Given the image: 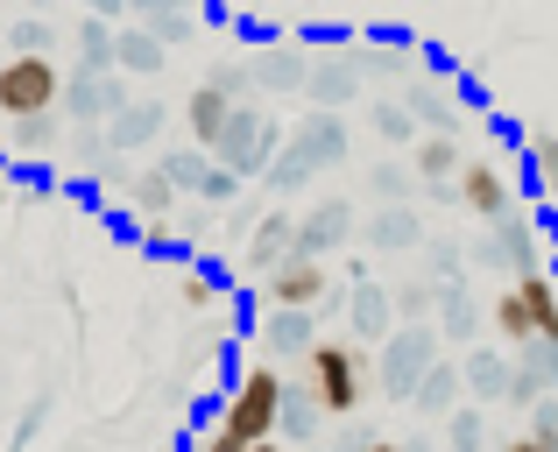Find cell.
Instances as JSON below:
<instances>
[{
	"label": "cell",
	"instance_id": "8992f818",
	"mask_svg": "<svg viewBox=\"0 0 558 452\" xmlns=\"http://www.w3.org/2000/svg\"><path fill=\"white\" fill-rule=\"evenodd\" d=\"M128 107H135L128 71H71L64 78V121L71 127H113Z\"/></svg>",
	"mask_w": 558,
	"mask_h": 452
},
{
	"label": "cell",
	"instance_id": "f546056e",
	"mask_svg": "<svg viewBox=\"0 0 558 452\" xmlns=\"http://www.w3.org/2000/svg\"><path fill=\"white\" fill-rule=\"evenodd\" d=\"M64 163L78 170V178H107V170L121 163V149H113V135H107V127H71Z\"/></svg>",
	"mask_w": 558,
	"mask_h": 452
},
{
	"label": "cell",
	"instance_id": "4fadbf2b",
	"mask_svg": "<svg viewBox=\"0 0 558 452\" xmlns=\"http://www.w3.org/2000/svg\"><path fill=\"white\" fill-rule=\"evenodd\" d=\"M312 42H269V50H255V85L262 93H312Z\"/></svg>",
	"mask_w": 558,
	"mask_h": 452
},
{
	"label": "cell",
	"instance_id": "277c9868",
	"mask_svg": "<svg viewBox=\"0 0 558 452\" xmlns=\"http://www.w3.org/2000/svg\"><path fill=\"white\" fill-rule=\"evenodd\" d=\"M446 361V340H438V326H403L389 346L375 354V389L389 403H417V389H424V375Z\"/></svg>",
	"mask_w": 558,
	"mask_h": 452
},
{
	"label": "cell",
	"instance_id": "8d00e7d4",
	"mask_svg": "<svg viewBox=\"0 0 558 452\" xmlns=\"http://www.w3.org/2000/svg\"><path fill=\"white\" fill-rule=\"evenodd\" d=\"M156 170H163L184 198H198V184L213 178V156H205V149H163V156H156Z\"/></svg>",
	"mask_w": 558,
	"mask_h": 452
},
{
	"label": "cell",
	"instance_id": "2e32d148",
	"mask_svg": "<svg viewBox=\"0 0 558 452\" xmlns=\"http://www.w3.org/2000/svg\"><path fill=\"white\" fill-rule=\"evenodd\" d=\"M255 340L269 346L276 361H312V346H318V311H262Z\"/></svg>",
	"mask_w": 558,
	"mask_h": 452
},
{
	"label": "cell",
	"instance_id": "60d3db41",
	"mask_svg": "<svg viewBox=\"0 0 558 452\" xmlns=\"http://www.w3.org/2000/svg\"><path fill=\"white\" fill-rule=\"evenodd\" d=\"M531 178L545 192V206L558 212V135H531Z\"/></svg>",
	"mask_w": 558,
	"mask_h": 452
},
{
	"label": "cell",
	"instance_id": "8fae6325",
	"mask_svg": "<svg viewBox=\"0 0 558 452\" xmlns=\"http://www.w3.org/2000/svg\"><path fill=\"white\" fill-rule=\"evenodd\" d=\"M460 212H474V220H488V227H502L509 212H517V192H509V170L502 163H466L460 170Z\"/></svg>",
	"mask_w": 558,
	"mask_h": 452
},
{
	"label": "cell",
	"instance_id": "d4e9b609",
	"mask_svg": "<svg viewBox=\"0 0 558 452\" xmlns=\"http://www.w3.org/2000/svg\"><path fill=\"white\" fill-rule=\"evenodd\" d=\"M64 142H71V121H64V113L8 121V149H14V156H57V163H64Z\"/></svg>",
	"mask_w": 558,
	"mask_h": 452
},
{
	"label": "cell",
	"instance_id": "f35d334b",
	"mask_svg": "<svg viewBox=\"0 0 558 452\" xmlns=\"http://www.w3.org/2000/svg\"><path fill=\"white\" fill-rule=\"evenodd\" d=\"M446 452H488V417H481V403H466L460 417H446Z\"/></svg>",
	"mask_w": 558,
	"mask_h": 452
},
{
	"label": "cell",
	"instance_id": "6da1fadb",
	"mask_svg": "<svg viewBox=\"0 0 558 452\" xmlns=\"http://www.w3.org/2000/svg\"><path fill=\"white\" fill-rule=\"evenodd\" d=\"M340 163H347V113H304V121L290 127L276 170H269V198L312 192L318 170H340Z\"/></svg>",
	"mask_w": 558,
	"mask_h": 452
},
{
	"label": "cell",
	"instance_id": "7bdbcfd3",
	"mask_svg": "<svg viewBox=\"0 0 558 452\" xmlns=\"http://www.w3.org/2000/svg\"><path fill=\"white\" fill-rule=\"evenodd\" d=\"M537 403H551L545 375H537L531 361H517V382H509V411H537Z\"/></svg>",
	"mask_w": 558,
	"mask_h": 452
},
{
	"label": "cell",
	"instance_id": "484cf974",
	"mask_svg": "<svg viewBox=\"0 0 558 452\" xmlns=\"http://www.w3.org/2000/svg\"><path fill=\"white\" fill-rule=\"evenodd\" d=\"M163 121H170L163 99H135V107H128L121 121L107 127V135H113V149H121V156H135V149H149V142L163 135Z\"/></svg>",
	"mask_w": 558,
	"mask_h": 452
},
{
	"label": "cell",
	"instance_id": "e575fe53",
	"mask_svg": "<svg viewBox=\"0 0 558 452\" xmlns=\"http://www.w3.org/2000/svg\"><path fill=\"white\" fill-rule=\"evenodd\" d=\"M163 64H170V50H163V42H156L142 22H128V28H121V71H128V78H156Z\"/></svg>",
	"mask_w": 558,
	"mask_h": 452
},
{
	"label": "cell",
	"instance_id": "f907efd6",
	"mask_svg": "<svg viewBox=\"0 0 558 452\" xmlns=\"http://www.w3.org/2000/svg\"><path fill=\"white\" fill-rule=\"evenodd\" d=\"M247 452H290V445H283V439H269V445H247Z\"/></svg>",
	"mask_w": 558,
	"mask_h": 452
},
{
	"label": "cell",
	"instance_id": "7dc6e473",
	"mask_svg": "<svg viewBox=\"0 0 558 452\" xmlns=\"http://www.w3.org/2000/svg\"><path fill=\"white\" fill-rule=\"evenodd\" d=\"M142 247H149V255H163V261H178V269H191V261H184V233H178V241H170V233H149Z\"/></svg>",
	"mask_w": 558,
	"mask_h": 452
},
{
	"label": "cell",
	"instance_id": "1f68e13d",
	"mask_svg": "<svg viewBox=\"0 0 558 452\" xmlns=\"http://www.w3.org/2000/svg\"><path fill=\"white\" fill-rule=\"evenodd\" d=\"M368 121H375V135L389 142V149H417V142H424V121H417V113L403 107V93L375 99V107H368Z\"/></svg>",
	"mask_w": 558,
	"mask_h": 452
},
{
	"label": "cell",
	"instance_id": "83f0119b",
	"mask_svg": "<svg viewBox=\"0 0 558 452\" xmlns=\"http://www.w3.org/2000/svg\"><path fill=\"white\" fill-rule=\"evenodd\" d=\"M509 290H517V297H523V311L537 318V340L558 346V276H551V269H537V276H517Z\"/></svg>",
	"mask_w": 558,
	"mask_h": 452
},
{
	"label": "cell",
	"instance_id": "db71d44e",
	"mask_svg": "<svg viewBox=\"0 0 558 452\" xmlns=\"http://www.w3.org/2000/svg\"><path fill=\"white\" fill-rule=\"evenodd\" d=\"M0 121H8V113H0Z\"/></svg>",
	"mask_w": 558,
	"mask_h": 452
},
{
	"label": "cell",
	"instance_id": "d6a6232c",
	"mask_svg": "<svg viewBox=\"0 0 558 452\" xmlns=\"http://www.w3.org/2000/svg\"><path fill=\"white\" fill-rule=\"evenodd\" d=\"M368 192H375V212H381V206H417V198H424V178H417L410 163H396V156H389V163L368 170Z\"/></svg>",
	"mask_w": 558,
	"mask_h": 452
},
{
	"label": "cell",
	"instance_id": "ba28073f",
	"mask_svg": "<svg viewBox=\"0 0 558 452\" xmlns=\"http://www.w3.org/2000/svg\"><path fill=\"white\" fill-rule=\"evenodd\" d=\"M396 332H403V318H396V290L375 283V276H368V283H347V340L381 354Z\"/></svg>",
	"mask_w": 558,
	"mask_h": 452
},
{
	"label": "cell",
	"instance_id": "cb8c5ba5",
	"mask_svg": "<svg viewBox=\"0 0 558 452\" xmlns=\"http://www.w3.org/2000/svg\"><path fill=\"white\" fill-rule=\"evenodd\" d=\"M57 42H71L64 22H50V14H8V42H0V57H50Z\"/></svg>",
	"mask_w": 558,
	"mask_h": 452
},
{
	"label": "cell",
	"instance_id": "f6af8a7d",
	"mask_svg": "<svg viewBox=\"0 0 558 452\" xmlns=\"http://www.w3.org/2000/svg\"><path fill=\"white\" fill-rule=\"evenodd\" d=\"M517 361H531V368L545 375V389H551V396H558V346H545V340H537L531 354H517Z\"/></svg>",
	"mask_w": 558,
	"mask_h": 452
},
{
	"label": "cell",
	"instance_id": "30bf717a",
	"mask_svg": "<svg viewBox=\"0 0 558 452\" xmlns=\"http://www.w3.org/2000/svg\"><path fill=\"white\" fill-rule=\"evenodd\" d=\"M354 233H368V227H361V212L347 206V198H318V206L298 220V255L304 261H326V255H340Z\"/></svg>",
	"mask_w": 558,
	"mask_h": 452
},
{
	"label": "cell",
	"instance_id": "7c38bea8",
	"mask_svg": "<svg viewBox=\"0 0 558 452\" xmlns=\"http://www.w3.org/2000/svg\"><path fill=\"white\" fill-rule=\"evenodd\" d=\"M403 107L424 121V135H452V142H460V127H466V113H460L466 93H452L446 78H410V85H403Z\"/></svg>",
	"mask_w": 558,
	"mask_h": 452
},
{
	"label": "cell",
	"instance_id": "b9f144b4",
	"mask_svg": "<svg viewBox=\"0 0 558 452\" xmlns=\"http://www.w3.org/2000/svg\"><path fill=\"white\" fill-rule=\"evenodd\" d=\"M354 64H361V78H403V71H410V50H389V42H368V50H361ZM403 85H410V78H403Z\"/></svg>",
	"mask_w": 558,
	"mask_h": 452
},
{
	"label": "cell",
	"instance_id": "74e56055",
	"mask_svg": "<svg viewBox=\"0 0 558 452\" xmlns=\"http://www.w3.org/2000/svg\"><path fill=\"white\" fill-rule=\"evenodd\" d=\"M219 290H227V283H219L213 269H198V261H191V269H178V304H184V311H213Z\"/></svg>",
	"mask_w": 558,
	"mask_h": 452
},
{
	"label": "cell",
	"instance_id": "3957f363",
	"mask_svg": "<svg viewBox=\"0 0 558 452\" xmlns=\"http://www.w3.org/2000/svg\"><path fill=\"white\" fill-rule=\"evenodd\" d=\"M375 361L361 354L354 340H318L312 361H304V389L326 403V417H354L361 411V382H368Z\"/></svg>",
	"mask_w": 558,
	"mask_h": 452
},
{
	"label": "cell",
	"instance_id": "7402d4cb",
	"mask_svg": "<svg viewBox=\"0 0 558 452\" xmlns=\"http://www.w3.org/2000/svg\"><path fill=\"white\" fill-rule=\"evenodd\" d=\"M417 417H460L466 411V375H460V354H446L432 375H424V389H417V403H410Z\"/></svg>",
	"mask_w": 558,
	"mask_h": 452
},
{
	"label": "cell",
	"instance_id": "7a4b0ae2",
	"mask_svg": "<svg viewBox=\"0 0 558 452\" xmlns=\"http://www.w3.org/2000/svg\"><path fill=\"white\" fill-rule=\"evenodd\" d=\"M283 403H290V382L276 361H255V368L233 375L227 403H219V431L241 445H269L276 431H283Z\"/></svg>",
	"mask_w": 558,
	"mask_h": 452
},
{
	"label": "cell",
	"instance_id": "c3c4849f",
	"mask_svg": "<svg viewBox=\"0 0 558 452\" xmlns=\"http://www.w3.org/2000/svg\"><path fill=\"white\" fill-rule=\"evenodd\" d=\"M191 452H247V445H241V439H227V431H219V425H213V431H205V439H198V445H191Z\"/></svg>",
	"mask_w": 558,
	"mask_h": 452
},
{
	"label": "cell",
	"instance_id": "52a82bcc",
	"mask_svg": "<svg viewBox=\"0 0 558 452\" xmlns=\"http://www.w3.org/2000/svg\"><path fill=\"white\" fill-rule=\"evenodd\" d=\"M474 261H488V269H502L509 283H517V276H537V269H545V241H537V227L523 220V212H509L502 227H488L474 241Z\"/></svg>",
	"mask_w": 558,
	"mask_h": 452
},
{
	"label": "cell",
	"instance_id": "681fc988",
	"mask_svg": "<svg viewBox=\"0 0 558 452\" xmlns=\"http://www.w3.org/2000/svg\"><path fill=\"white\" fill-rule=\"evenodd\" d=\"M502 452H551V445H545V439H531V431H517V439H509Z\"/></svg>",
	"mask_w": 558,
	"mask_h": 452
},
{
	"label": "cell",
	"instance_id": "5bb4252c",
	"mask_svg": "<svg viewBox=\"0 0 558 452\" xmlns=\"http://www.w3.org/2000/svg\"><path fill=\"white\" fill-rule=\"evenodd\" d=\"M460 375H466V403H509L517 354L509 346H474V354H460Z\"/></svg>",
	"mask_w": 558,
	"mask_h": 452
},
{
	"label": "cell",
	"instance_id": "9c48e42d",
	"mask_svg": "<svg viewBox=\"0 0 558 452\" xmlns=\"http://www.w3.org/2000/svg\"><path fill=\"white\" fill-rule=\"evenodd\" d=\"M332 297V269L326 261H283V269L262 283V311H326Z\"/></svg>",
	"mask_w": 558,
	"mask_h": 452
},
{
	"label": "cell",
	"instance_id": "5b68a950",
	"mask_svg": "<svg viewBox=\"0 0 558 452\" xmlns=\"http://www.w3.org/2000/svg\"><path fill=\"white\" fill-rule=\"evenodd\" d=\"M64 78L71 71L57 57H8L0 64V113L8 121H36V113L64 107Z\"/></svg>",
	"mask_w": 558,
	"mask_h": 452
},
{
	"label": "cell",
	"instance_id": "ab89813d",
	"mask_svg": "<svg viewBox=\"0 0 558 452\" xmlns=\"http://www.w3.org/2000/svg\"><path fill=\"white\" fill-rule=\"evenodd\" d=\"M424 269H432V283H466V247L446 241V233H432V247H424Z\"/></svg>",
	"mask_w": 558,
	"mask_h": 452
},
{
	"label": "cell",
	"instance_id": "bcb514c9",
	"mask_svg": "<svg viewBox=\"0 0 558 452\" xmlns=\"http://www.w3.org/2000/svg\"><path fill=\"white\" fill-rule=\"evenodd\" d=\"M531 439H545V445L558 452V396H551V403H537V411H531Z\"/></svg>",
	"mask_w": 558,
	"mask_h": 452
},
{
	"label": "cell",
	"instance_id": "9a60e30c",
	"mask_svg": "<svg viewBox=\"0 0 558 452\" xmlns=\"http://www.w3.org/2000/svg\"><path fill=\"white\" fill-rule=\"evenodd\" d=\"M233 113H241V107H233L227 93H213V85L198 78V85H191V99H184V127H191V149H205V156H213L219 142H227Z\"/></svg>",
	"mask_w": 558,
	"mask_h": 452
},
{
	"label": "cell",
	"instance_id": "4316f807",
	"mask_svg": "<svg viewBox=\"0 0 558 452\" xmlns=\"http://www.w3.org/2000/svg\"><path fill=\"white\" fill-rule=\"evenodd\" d=\"M466 163H474V156H460V142H452V135H424L417 149H410V170H417L424 184H460Z\"/></svg>",
	"mask_w": 558,
	"mask_h": 452
},
{
	"label": "cell",
	"instance_id": "f5cc1de1",
	"mask_svg": "<svg viewBox=\"0 0 558 452\" xmlns=\"http://www.w3.org/2000/svg\"><path fill=\"white\" fill-rule=\"evenodd\" d=\"M403 452H432V445H424V439H410V445H403Z\"/></svg>",
	"mask_w": 558,
	"mask_h": 452
},
{
	"label": "cell",
	"instance_id": "44dd1931",
	"mask_svg": "<svg viewBox=\"0 0 558 452\" xmlns=\"http://www.w3.org/2000/svg\"><path fill=\"white\" fill-rule=\"evenodd\" d=\"M432 326H438V340H446L452 354H474V346H481V304H474V290H466V283H446Z\"/></svg>",
	"mask_w": 558,
	"mask_h": 452
},
{
	"label": "cell",
	"instance_id": "d6986e66",
	"mask_svg": "<svg viewBox=\"0 0 558 452\" xmlns=\"http://www.w3.org/2000/svg\"><path fill=\"white\" fill-rule=\"evenodd\" d=\"M361 85H368V78H361L354 57H318L312 93H304V99H312V113H347V107L361 99Z\"/></svg>",
	"mask_w": 558,
	"mask_h": 452
},
{
	"label": "cell",
	"instance_id": "ffe728a7",
	"mask_svg": "<svg viewBox=\"0 0 558 452\" xmlns=\"http://www.w3.org/2000/svg\"><path fill=\"white\" fill-rule=\"evenodd\" d=\"M71 50H78L71 71H121V22H107V14H78V22H71Z\"/></svg>",
	"mask_w": 558,
	"mask_h": 452
},
{
	"label": "cell",
	"instance_id": "e0dca14e",
	"mask_svg": "<svg viewBox=\"0 0 558 452\" xmlns=\"http://www.w3.org/2000/svg\"><path fill=\"white\" fill-rule=\"evenodd\" d=\"M361 241H368L375 255H424V247H432V233H424L417 206H381L375 220H368V233H361Z\"/></svg>",
	"mask_w": 558,
	"mask_h": 452
},
{
	"label": "cell",
	"instance_id": "4dcf8cb0",
	"mask_svg": "<svg viewBox=\"0 0 558 452\" xmlns=\"http://www.w3.org/2000/svg\"><path fill=\"white\" fill-rule=\"evenodd\" d=\"M488 326H495V340H502L509 354H531V346H537V318L523 311V297H517V290H502V297L488 304Z\"/></svg>",
	"mask_w": 558,
	"mask_h": 452
},
{
	"label": "cell",
	"instance_id": "d590c367",
	"mask_svg": "<svg viewBox=\"0 0 558 452\" xmlns=\"http://www.w3.org/2000/svg\"><path fill=\"white\" fill-rule=\"evenodd\" d=\"M205 85H213V93H227L233 99V107H255V99H247V93H262V85H255V57H213V71H205Z\"/></svg>",
	"mask_w": 558,
	"mask_h": 452
},
{
	"label": "cell",
	"instance_id": "603a6c76",
	"mask_svg": "<svg viewBox=\"0 0 558 452\" xmlns=\"http://www.w3.org/2000/svg\"><path fill=\"white\" fill-rule=\"evenodd\" d=\"M178 198H184V192L163 178V170H135V184H128V198H121V206L135 212L142 227H163L170 212H178Z\"/></svg>",
	"mask_w": 558,
	"mask_h": 452
},
{
	"label": "cell",
	"instance_id": "836d02e7",
	"mask_svg": "<svg viewBox=\"0 0 558 452\" xmlns=\"http://www.w3.org/2000/svg\"><path fill=\"white\" fill-rule=\"evenodd\" d=\"M135 22L149 28V36L163 42V50H184V42L198 36V14H191V8H163V0H149V8H135Z\"/></svg>",
	"mask_w": 558,
	"mask_h": 452
},
{
	"label": "cell",
	"instance_id": "ee69618b",
	"mask_svg": "<svg viewBox=\"0 0 558 452\" xmlns=\"http://www.w3.org/2000/svg\"><path fill=\"white\" fill-rule=\"evenodd\" d=\"M241 184H247V178H233L227 163H213V178L198 184V206H241Z\"/></svg>",
	"mask_w": 558,
	"mask_h": 452
},
{
	"label": "cell",
	"instance_id": "f1b7e54d",
	"mask_svg": "<svg viewBox=\"0 0 558 452\" xmlns=\"http://www.w3.org/2000/svg\"><path fill=\"white\" fill-rule=\"evenodd\" d=\"M318 431H326V403H318V396H312L304 382H290V403H283V431H276V439L304 452V445H318Z\"/></svg>",
	"mask_w": 558,
	"mask_h": 452
},
{
	"label": "cell",
	"instance_id": "ac0fdd59",
	"mask_svg": "<svg viewBox=\"0 0 558 452\" xmlns=\"http://www.w3.org/2000/svg\"><path fill=\"white\" fill-rule=\"evenodd\" d=\"M241 255H247V269H255V276H262V283H269V276H276V269H283V261H298V220H290V212H283V206H276V212H269V220H262V227H255V241H247V247H241Z\"/></svg>",
	"mask_w": 558,
	"mask_h": 452
},
{
	"label": "cell",
	"instance_id": "816d5d0a",
	"mask_svg": "<svg viewBox=\"0 0 558 452\" xmlns=\"http://www.w3.org/2000/svg\"><path fill=\"white\" fill-rule=\"evenodd\" d=\"M361 452H403V445H389V439H375V445H361Z\"/></svg>",
	"mask_w": 558,
	"mask_h": 452
}]
</instances>
